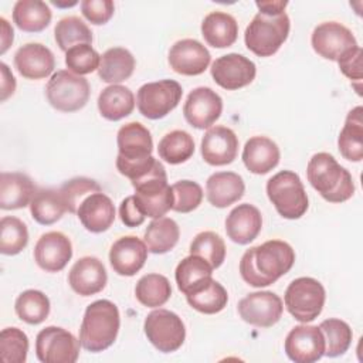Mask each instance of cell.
Returning a JSON list of instances; mask_svg holds the SVG:
<instances>
[{"label": "cell", "instance_id": "obj_1", "mask_svg": "<svg viewBox=\"0 0 363 363\" xmlns=\"http://www.w3.org/2000/svg\"><path fill=\"white\" fill-rule=\"evenodd\" d=\"M294 262L295 252L288 242L269 240L244 252L240 261V274L251 286H268L285 275Z\"/></svg>", "mask_w": 363, "mask_h": 363}, {"label": "cell", "instance_id": "obj_2", "mask_svg": "<svg viewBox=\"0 0 363 363\" xmlns=\"http://www.w3.org/2000/svg\"><path fill=\"white\" fill-rule=\"evenodd\" d=\"M116 143V169L121 174L135 182L152 170L156 159L152 156L153 140L147 128L139 122H129L118 130Z\"/></svg>", "mask_w": 363, "mask_h": 363}, {"label": "cell", "instance_id": "obj_3", "mask_svg": "<svg viewBox=\"0 0 363 363\" xmlns=\"http://www.w3.org/2000/svg\"><path fill=\"white\" fill-rule=\"evenodd\" d=\"M306 176L311 186L326 201L343 203L354 193L352 174L326 152L315 153L309 159Z\"/></svg>", "mask_w": 363, "mask_h": 363}, {"label": "cell", "instance_id": "obj_4", "mask_svg": "<svg viewBox=\"0 0 363 363\" xmlns=\"http://www.w3.org/2000/svg\"><path fill=\"white\" fill-rule=\"evenodd\" d=\"M121 326L118 306L108 301L99 299L86 306L81 329V346L92 353L102 352L113 345Z\"/></svg>", "mask_w": 363, "mask_h": 363}, {"label": "cell", "instance_id": "obj_5", "mask_svg": "<svg viewBox=\"0 0 363 363\" xmlns=\"http://www.w3.org/2000/svg\"><path fill=\"white\" fill-rule=\"evenodd\" d=\"M130 183L136 190V204L145 217L160 218L173 208L172 186L167 184L166 170L159 160L147 174Z\"/></svg>", "mask_w": 363, "mask_h": 363}, {"label": "cell", "instance_id": "obj_6", "mask_svg": "<svg viewBox=\"0 0 363 363\" xmlns=\"http://www.w3.org/2000/svg\"><path fill=\"white\" fill-rule=\"evenodd\" d=\"M289 17L284 11L278 16L257 13L244 33L247 48L258 57H271L288 38Z\"/></svg>", "mask_w": 363, "mask_h": 363}, {"label": "cell", "instance_id": "obj_7", "mask_svg": "<svg viewBox=\"0 0 363 363\" xmlns=\"http://www.w3.org/2000/svg\"><path fill=\"white\" fill-rule=\"evenodd\" d=\"M267 194L278 214L288 220L302 217L309 206L301 177L291 170H282L267 182Z\"/></svg>", "mask_w": 363, "mask_h": 363}, {"label": "cell", "instance_id": "obj_8", "mask_svg": "<svg viewBox=\"0 0 363 363\" xmlns=\"http://www.w3.org/2000/svg\"><path fill=\"white\" fill-rule=\"evenodd\" d=\"M325 298V288L318 279L301 277L288 285L284 301L288 312L296 320L308 323L320 315Z\"/></svg>", "mask_w": 363, "mask_h": 363}, {"label": "cell", "instance_id": "obj_9", "mask_svg": "<svg viewBox=\"0 0 363 363\" xmlns=\"http://www.w3.org/2000/svg\"><path fill=\"white\" fill-rule=\"evenodd\" d=\"M45 95L52 108L61 112L82 109L89 99L88 81L71 71H57L45 86Z\"/></svg>", "mask_w": 363, "mask_h": 363}, {"label": "cell", "instance_id": "obj_10", "mask_svg": "<svg viewBox=\"0 0 363 363\" xmlns=\"http://www.w3.org/2000/svg\"><path fill=\"white\" fill-rule=\"evenodd\" d=\"M182 95V85L174 79L147 82L138 91V109L147 119H160L179 105Z\"/></svg>", "mask_w": 363, "mask_h": 363}, {"label": "cell", "instance_id": "obj_11", "mask_svg": "<svg viewBox=\"0 0 363 363\" xmlns=\"http://www.w3.org/2000/svg\"><path fill=\"white\" fill-rule=\"evenodd\" d=\"M143 329L147 340L163 353L176 352L186 339L182 318L167 309L152 311L145 319Z\"/></svg>", "mask_w": 363, "mask_h": 363}, {"label": "cell", "instance_id": "obj_12", "mask_svg": "<svg viewBox=\"0 0 363 363\" xmlns=\"http://www.w3.org/2000/svg\"><path fill=\"white\" fill-rule=\"evenodd\" d=\"M81 342L67 329L47 326L35 337V354L43 363H75Z\"/></svg>", "mask_w": 363, "mask_h": 363}, {"label": "cell", "instance_id": "obj_13", "mask_svg": "<svg viewBox=\"0 0 363 363\" xmlns=\"http://www.w3.org/2000/svg\"><path fill=\"white\" fill-rule=\"evenodd\" d=\"M282 299L271 291L252 292L238 302L241 319L258 328H269L282 316Z\"/></svg>", "mask_w": 363, "mask_h": 363}, {"label": "cell", "instance_id": "obj_14", "mask_svg": "<svg viewBox=\"0 0 363 363\" xmlns=\"http://www.w3.org/2000/svg\"><path fill=\"white\" fill-rule=\"evenodd\" d=\"M311 43L318 55L330 61H337L345 52L357 47L353 33L336 21H326L315 27Z\"/></svg>", "mask_w": 363, "mask_h": 363}, {"label": "cell", "instance_id": "obj_15", "mask_svg": "<svg viewBox=\"0 0 363 363\" xmlns=\"http://www.w3.org/2000/svg\"><path fill=\"white\" fill-rule=\"evenodd\" d=\"M255 64L237 52L218 57L211 64V77L217 85L227 91H235L251 84L255 78Z\"/></svg>", "mask_w": 363, "mask_h": 363}, {"label": "cell", "instance_id": "obj_16", "mask_svg": "<svg viewBox=\"0 0 363 363\" xmlns=\"http://www.w3.org/2000/svg\"><path fill=\"white\" fill-rule=\"evenodd\" d=\"M223 112L221 96L208 86L194 88L183 105V115L196 129L210 128Z\"/></svg>", "mask_w": 363, "mask_h": 363}, {"label": "cell", "instance_id": "obj_17", "mask_svg": "<svg viewBox=\"0 0 363 363\" xmlns=\"http://www.w3.org/2000/svg\"><path fill=\"white\" fill-rule=\"evenodd\" d=\"M285 353L295 363H313L325 354V337L319 326L298 325L285 339Z\"/></svg>", "mask_w": 363, "mask_h": 363}, {"label": "cell", "instance_id": "obj_18", "mask_svg": "<svg viewBox=\"0 0 363 363\" xmlns=\"http://www.w3.org/2000/svg\"><path fill=\"white\" fill-rule=\"evenodd\" d=\"M71 257L72 244L69 238L60 231L43 234L34 247V259L37 265L47 272L64 269Z\"/></svg>", "mask_w": 363, "mask_h": 363}, {"label": "cell", "instance_id": "obj_19", "mask_svg": "<svg viewBox=\"0 0 363 363\" xmlns=\"http://www.w3.org/2000/svg\"><path fill=\"white\" fill-rule=\"evenodd\" d=\"M211 55L208 50L197 40L184 38L174 43L169 51L170 68L182 75H200L208 64Z\"/></svg>", "mask_w": 363, "mask_h": 363}, {"label": "cell", "instance_id": "obj_20", "mask_svg": "<svg viewBox=\"0 0 363 363\" xmlns=\"http://www.w3.org/2000/svg\"><path fill=\"white\" fill-rule=\"evenodd\" d=\"M147 258L146 244L135 235H125L116 240L109 251L112 269L122 277H132L142 269Z\"/></svg>", "mask_w": 363, "mask_h": 363}, {"label": "cell", "instance_id": "obj_21", "mask_svg": "<svg viewBox=\"0 0 363 363\" xmlns=\"http://www.w3.org/2000/svg\"><path fill=\"white\" fill-rule=\"evenodd\" d=\"M238 152V138L230 128H210L201 139V156L211 166H224L234 162Z\"/></svg>", "mask_w": 363, "mask_h": 363}, {"label": "cell", "instance_id": "obj_22", "mask_svg": "<svg viewBox=\"0 0 363 363\" xmlns=\"http://www.w3.org/2000/svg\"><path fill=\"white\" fill-rule=\"evenodd\" d=\"M14 67L27 79H43L54 71L55 58L48 47L28 43L16 51Z\"/></svg>", "mask_w": 363, "mask_h": 363}, {"label": "cell", "instance_id": "obj_23", "mask_svg": "<svg viewBox=\"0 0 363 363\" xmlns=\"http://www.w3.org/2000/svg\"><path fill=\"white\" fill-rule=\"evenodd\" d=\"M108 281L104 264L95 257L79 258L68 274V284L81 296H91L101 292Z\"/></svg>", "mask_w": 363, "mask_h": 363}, {"label": "cell", "instance_id": "obj_24", "mask_svg": "<svg viewBox=\"0 0 363 363\" xmlns=\"http://www.w3.org/2000/svg\"><path fill=\"white\" fill-rule=\"evenodd\" d=\"M262 228L259 210L248 203L238 204L230 211L225 220V231L231 241L245 245L257 238Z\"/></svg>", "mask_w": 363, "mask_h": 363}, {"label": "cell", "instance_id": "obj_25", "mask_svg": "<svg viewBox=\"0 0 363 363\" xmlns=\"http://www.w3.org/2000/svg\"><path fill=\"white\" fill-rule=\"evenodd\" d=\"M77 216L88 231L104 233L115 220V207L105 193L98 191L82 200L77 210Z\"/></svg>", "mask_w": 363, "mask_h": 363}, {"label": "cell", "instance_id": "obj_26", "mask_svg": "<svg viewBox=\"0 0 363 363\" xmlns=\"http://www.w3.org/2000/svg\"><path fill=\"white\" fill-rule=\"evenodd\" d=\"M37 193L33 180L20 172L0 174V208L17 210L28 206Z\"/></svg>", "mask_w": 363, "mask_h": 363}, {"label": "cell", "instance_id": "obj_27", "mask_svg": "<svg viewBox=\"0 0 363 363\" xmlns=\"http://www.w3.org/2000/svg\"><path fill=\"white\" fill-rule=\"evenodd\" d=\"M245 190L244 180L234 172H217L207 179L206 194L211 206L224 208L238 201Z\"/></svg>", "mask_w": 363, "mask_h": 363}, {"label": "cell", "instance_id": "obj_28", "mask_svg": "<svg viewBox=\"0 0 363 363\" xmlns=\"http://www.w3.org/2000/svg\"><path fill=\"white\" fill-rule=\"evenodd\" d=\"M278 145L265 136H252L242 150V162L254 174H265L279 163Z\"/></svg>", "mask_w": 363, "mask_h": 363}, {"label": "cell", "instance_id": "obj_29", "mask_svg": "<svg viewBox=\"0 0 363 363\" xmlns=\"http://www.w3.org/2000/svg\"><path fill=\"white\" fill-rule=\"evenodd\" d=\"M201 35L208 45L225 48L237 41L238 24L228 13L213 11L207 14L201 23Z\"/></svg>", "mask_w": 363, "mask_h": 363}, {"label": "cell", "instance_id": "obj_30", "mask_svg": "<svg viewBox=\"0 0 363 363\" xmlns=\"http://www.w3.org/2000/svg\"><path fill=\"white\" fill-rule=\"evenodd\" d=\"M135 69V57L123 47H113L101 55L98 75L104 82L119 84L128 79Z\"/></svg>", "mask_w": 363, "mask_h": 363}, {"label": "cell", "instance_id": "obj_31", "mask_svg": "<svg viewBox=\"0 0 363 363\" xmlns=\"http://www.w3.org/2000/svg\"><path fill=\"white\" fill-rule=\"evenodd\" d=\"M363 109L353 108L345 121L343 129L337 138L340 155L350 162H360L363 159Z\"/></svg>", "mask_w": 363, "mask_h": 363}, {"label": "cell", "instance_id": "obj_32", "mask_svg": "<svg viewBox=\"0 0 363 363\" xmlns=\"http://www.w3.org/2000/svg\"><path fill=\"white\" fill-rule=\"evenodd\" d=\"M135 108L133 92L123 85H109L98 96L99 113L108 121H119L132 113Z\"/></svg>", "mask_w": 363, "mask_h": 363}, {"label": "cell", "instance_id": "obj_33", "mask_svg": "<svg viewBox=\"0 0 363 363\" xmlns=\"http://www.w3.org/2000/svg\"><path fill=\"white\" fill-rule=\"evenodd\" d=\"M50 7L40 0H18L13 7V21L27 33H38L51 21Z\"/></svg>", "mask_w": 363, "mask_h": 363}, {"label": "cell", "instance_id": "obj_34", "mask_svg": "<svg viewBox=\"0 0 363 363\" xmlns=\"http://www.w3.org/2000/svg\"><path fill=\"white\" fill-rule=\"evenodd\" d=\"M186 299L193 309L206 315H213L225 308L228 295L221 284L213 278H208L206 282L187 294Z\"/></svg>", "mask_w": 363, "mask_h": 363}, {"label": "cell", "instance_id": "obj_35", "mask_svg": "<svg viewBox=\"0 0 363 363\" xmlns=\"http://www.w3.org/2000/svg\"><path fill=\"white\" fill-rule=\"evenodd\" d=\"M31 217L43 225H51L57 223L67 211L60 190L40 189L34 194L30 203Z\"/></svg>", "mask_w": 363, "mask_h": 363}, {"label": "cell", "instance_id": "obj_36", "mask_svg": "<svg viewBox=\"0 0 363 363\" xmlns=\"http://www.w3.org/2000/svg\"><path fill=\"white\" fill-rule=\"evenodd\" d=\"M180 230L173 218H155L145 231V244L153 254H164L173 250L179 241Z\"/></svg>", "mask_w": 363, "mask_h": 363}, {"label": "cell", "instance_id": "obj_37", "mask_svg": "<svg viewBox=\"0 0 363 363\" xmlns=\"http://www.w3.org/2000/svg\"><path fill=\"white\" fill-rule=\"evenodd\" d=\"M213 267L199 255H189L183 258L176 267V282L177 288L184 294H190L199 285L211 278Z\"/></svg>", "mask_w": 363, "mask_h": 363}, {"label": "cell", "instance_id": "obj_38", "mask_svg": "<svg viewBox=\"0 0 363 363\" xmlns=\"http://www.w3.org/2000/svg\"><path fill=\"white\" fill-rule=\"evenodd\" d=\"M157 153L160 159L170 164L183 163L194 153L193 136L186 130H172L160 139Z\"/></svg>", "mask_w": 363, "mask_h": 363}, {"label": "cell", "instance_id": "obj_39", "mask_svg": "<svg viewBox=\"0 0 363 363\" xmlns=\"http://www.w3.org/2000/svg\"><path fill=\"white\" fill-rule=\"evenodd\" d=\"M135 295L142 305L147 308H157L169 301L172 286L164 275L147 274L138 281Z\"/></svg>", "mask_w": 363, "mask_h": 363}, {"label": "cell", "instance_id": "obj_40", "mask_svg": "<svg viewBox=\"0 0 363 363\" xmlns=\"http://www.w3.org/2000/svg\"><path fill=\"white\" fill-rule=\"evenodd\" d=\"M14 309L23 322L38 325L44 322L50 313V299L41 291L27 289L17 296Z\"/></svg>", "mask_w": 363, "mask_h": 363}, {"label": "cell", "instance_id": "obj_41", "mask_svg": "<svg viewBox=\"0 0 363 363\" xmlns=\"http://www.w3.org/2000/svg\"><path fill=\"white\" fill-rule=\"evenodd\" d=\"M54 37L60 50L65 52L78 44L92 43V33L89 27L75 16L61 18L54 28Z\"/></svg>", "mask_w": 363, "mask_h": 363}, {"label": "cell", "instance_id": "obj_42", "mask_svg": "<svg viewBox=\"0 0 363 363\" xmlns=\"http://www.w3.org/2000/svg\"><path fill=\"white\" fill-rule=\"evenodd\" d=\"M319 329L325 337V354L328 357H337L349 349L353 333L345 320L330 318L322 320Z\"/></svg>", "mask_w": 363, "mask_h": 363}, {"label": "cell", "instance_id": "obj_43", "mask_svg": "<svg viewBox=\"0 0 363 363\" xmlns=\"http://www.w3.org/2000/svg\"><path fill=\"white\" fill-rule=\"evenodd\" d=\"M0 252L16 255L21 252L28 242L27 225L17 217H3L0 221Z\"/></svg>", "mask_w": 363, "mask_h": 363}, {"label": "cell", "instance_id": "obj_44", "mask_svg": "<svg viewBox=\"0 0 363 363\" xmlns=\"http://www.w3.org/2000/svg\"><path fill=\"white\" fill-rule=\"evenodd\" d=\"M190 254L204 258L214 269L225 259V244L218 234L213 231H203L193 238L190 244Z\"/></svg>", "mask_w": 363, "mask_h": 363}, {"label": "cell", "instance_id": "obj_45", "mask_svg": "<svg viewBox=\"0 0 363 363\" xmlns=\"http://www.w3.org/2000/svg\"><path fill=\"white\" fill-rule=\"evenodd\" d=\"M28 352V337L18 328H6L0 333V354L4 363H24Z\"/></svg>", "mask_w": 363, "mask_h": 363}, {"label": "cell", "instance_id": "obj_46", "mask_svg": "<svg viewBox=\"0 0 363 363\" xmlns=\"http://www.w3.org/2000/svg\"><path fill=\"white\" fill-rule=\"evenodd\" d=\"M58 190L64 200L67 211L69 213H77L79 204L86 196L102 191L101 186L95 180L88 177H74L65 182Z\"/></svg>", "mask_w": 363, "mask_h": 363}, {"label": "cell", "instance_id": "obj_47", "mask_svg": "<svg viewBox=\"0 0 363 363\" xmlns=\"http://www.w3.org/2000/svg\"><path fill=\"white\" fill-rule=\"evenodd\" d=\"M101 55L91 44H78L65 52V65L77 75L91 74L99 68Z\"/></svg>", "mask_w": 363, "mask_h": 363}, {"label": "cell", "instance_id": "obj_48", "mask_svg": "<svg viewBox=\"0 0 363 363\" xmlns=\"http://www.w3.org/2000/svg\"><path fill=\"white\" fill-rule=\"evenodd\" d=\"M173 208L177 213H190L196 210L203 200V190L199 183L180 180L172 186Z\"/></svg>", "mask_w": 363, "mask_h": 363}, {"label": "cell", "instance_id": "obj_49", "mask_svg": "<svg viewBox=\"0 0 363 363\" xmlns=\"http://www.w3.org/2000/svg\"><path fill=\"white\" fill-rule=\"evenodd\" d=\"M81 11L88 21L101 26L111 20L115 6L111 0H84L81 1Z\"/></svg>", "mask_w": 363, "mask_h": 363}, {"label": "cell", "instance_id": "obj_50", "mask_svg": "<svg viewBox=\"0 0 363 363\" xmlns=\"http://www.w3.org/2000/svg\"><path fill=\"white\" fill-rule=\"evenodd\" d=\"M339 68L352 81H362V48L357 45L337 60Z\"/></svg>", "mask_w": 363, "mask_h": 363}, {"label": "cell", "instance_id": "obj_51", "mask_svg": "<svg viewBox=\"0 0 363 363\" xmlns=\"http://www.w3.org/2000/svg\"><path fill=\"white\" fill-rule=\"evenodd\" d=\"M119 216H121V221L126 227H138L145 221V214L138 207L133 196H128L126 199L122 200L119 206Z\"/></svg>", "mask_w": 363, "mask_h": 363}, {"label": "cell", "instance_id": "obj_52", "mask_svg": "<svg viewBox=\"0 0 363 363\" xmlns=\"http://www.w3.org/2000/svg\"><path fill=\"white\" fill-rule=\"evenodd\" d=\"M0 71H1V98L0 99L6 101L16 91V78L4 62L0 64Z\"/></svg>", "mask_w": 363, "mask_h": 363}, {"label": "cell", "instance_id": "obj_53", "mask_svg": "<svg viewBox=\"0 0 363 363\" xmlns=\"http://www.w3.org/2000/svg\"><path fill=\"white\" fill-rule=\"evenodd\" d=\"M255 6L259 9V13L262 14L278 16L284 13L285 7L288 6V1H257Z\"/></svg>", "mask_w": 363, "mask_h": 363}, {"label": "cell", "instance_id": "obj_54", "mask_svg": "<svg viewBox=\"0 0 363 363\" xmlns=\"http://www.w3.org/2000/svg\"><path fill=\"white\" fill-rule=\"evenodd\" d=\"M0 26H1V48H0V52L4 54L7 51V48L11 45L13 43V28L10 27L9 21L6 18H0Z\"/></svg>", "mask_w": 363, "mask_h": 363}]
</instances>
